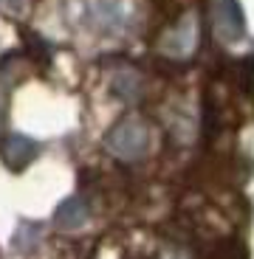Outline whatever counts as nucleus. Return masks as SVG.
Returning a JSON list of instances; mask_svg holds the SVG:
<instances>
[{
	"instance_id": "7ed1b4c3",
	"label": "nucleus",
	"mask_w": 254,
	"mask_h": 259,
	"mask_svg": "<svg viewBox=\"0 0 254 259\" xmlns=\"http://www.w3.org/2000/svg\"><path fill=\"white\" fill-rule=\"evenodd\" d=\"M54 220L62 228H79L88 220V206H85L82 200H77V197H71V200L59 203V208L54 211Z\"/></svg>"
},
{
	"instance_id": "39448f33",
	"label": "nucleus",
	"mask_w": 254,
	"mask_h": 259,
	"mask_svg": "<svg viewBox=\"0 0 254 259\" xmlns=\"http://www.w3.org/2000/svg\"><path fill=\"white\" fill-rule=\"evenodd\" d=\"M0 124H3V102H0Z\"/></svg>"
},
{
	"instance_id": "f257e3e1",
	"label": "nucleus",
	"mask_w": 254,
	"mask_h": 259,
	"mask_svg": "<svg viewBox=\"0 0 254 259\" xmlns=\"http://www.w3.org/2000/svg\"><path fill=\"white\" fill-rule=\"evenodd\" d=\"M147 144H150V133L147 127L138 121H122L111 130L107 136V147L116 152L119 158H138L147 152Z\"/></svg>"
},
{
	"instance_id": "20e7f679",
	"label": "nucleus",
	"mask_w": 254,
	"mask_h": 259,
	"mask_svg": "<svg viewBox=\"0 0 254 259\" xmlns=\"http://www.w3.org/2000/svg\"><path fill=\"white\" fill-rule=\"evenodd\" d=\"M223 14H226L229 31H232V39L243 34V17H240V3L237 0H223Z\"/></svg>"
},
{
	"instance_id": "f03ea898",
	"label": "nucleus",
	"mask_w": 254,
	"mask_h": 259,
	"mask_svg": "<svg viewBox=\"0 0 254 259\" xmlns=\"http://www.w3.org/2000/svg\"><path fill=\"white\" fill-rule=\"evenodd\" d=\"M0 155H3V161H6L9 166L23 169L34 155H37V144L26 136H9L6 141H3V147H0Z\"/></svg>"
}]
</instances>
